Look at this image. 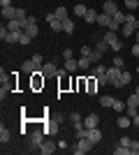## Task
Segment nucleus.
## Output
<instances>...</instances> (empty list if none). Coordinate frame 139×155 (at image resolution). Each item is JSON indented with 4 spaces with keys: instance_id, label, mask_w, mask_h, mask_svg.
Instances as JSON below:
<instances>
[{
    "instance_id": "52",
    "label": "nucleus",
    "mask_w": 139,
    "mask_h": 155,
    "mask_svg": "<svg viewBox=\"0 0 139 155\" xmlns=\"http://www.w3.org/2000/svg\"><path fill=\"white\" fill-rule=\"evenodd\" d=\"M134 42H137V44H139V30L134 32Z\"/></svg>"
},
{
    "instance_id": "34",
    "label": "nucleus",
    "mask_w": 139,
    "mask_h": 155,
    "mask_svg": "<svg viewBox=\"0 0 139 155\" xmlns=\"http://www.w3.org/2000/svg\"><path fill=\"white\" fill-rule=\"evenodd\" d=\"M95 79H98V84H100V86H107V84H111V81H109V77H107V72H104V74H98Z\"/></svg>"
},
{
    "instance_id": "25",
    "label": "nucleus",
    "mask_w": 139,
    "mask_h": 155,
    "mask_svg": "<svg viewBox=\"0 0 139 155\" xmlns=\"http://www.w3.org/2000/svg\"><path fill=\"white\" fill-rule=\"evenodd\" d=\"M93 60L88 58V56H79V70H91Z\"/></svg>"
},
{
    "instance_id": "42",
    "label": "nucleus",
    "mask_w": 139,
    "mask_h": 155,
    "mask_svg": "<svg viewBox=\"0 0 139 155\" xmlns=\"http://www.w3.org/2000/svg\"><path fill=\"white\" fill-rule=\"evenodd\" d=\"M130 153H132V155L139 153V141H134V139H132V143H130Z\"/></svg>"
},
{
    "instance_id": "17",
    "label": "nucleus",
    "mask_w": 139,
    "mask_h": 155,
    "mask_svg": "<svg viewBox=\"0 0 139 155\" xmlns=\"http://www.w3.org/2000/svg\"><path fill=\"white\" fill-rule=\"evenodd\" d=\"M111 19H114V16H109V14H104V12H100V14H98V26H102V28H109Z\"/></svg>"
},
{
    "instance_id": "21",
    "label": "nucleus",
    "mask_w": 139,
    "mask_h": 155,
    "mask_svg": "<svg viewBox=\"0 0 139 155\" xmlns=\"http://www.w3.org/2000/svg\"><path fill=\"white\" fill-rule=\"evenodd\" d=\"M9 139H12V132H9V130H7L5 125H2V127H0V143L5 146V143L9 141Z\"/></svg>"
},
{
    "instance_id": "44",
    "label": "nucleus",
    "mask_w": 139,
    "mask_h": 155,
    "mask_svg": "<svg viewBox=\"0 0 139 155\" xmlns=\"http://www.w3.org/2000/svg\"><path fill=\"white\" fill-rule=\"evenodd\" d=\"M91 53H93L91 46H81V56H88V58H91Z\"/></svg>"
},
{
    "instance_id": "35",
    "label": "nucleus",
    "mask_w": 139,
    "mask_h": 155,
    "mask_svg": "<svg viewBox=\"0 0 139 155\" xmlns=\"http://www.w3.org/2000/svg\"><path fill=\"white\" fill-rule=\"evenodd\" d=\"M114 153H116V155H132V153H130V148L121 146V143H118V148H114Z\"/></svg>"
},
{
    "instance_id": "41",
    "label": "nucleus",
    "mask_w": 139,
    "mask_h": 155,
    "mask_svg": "<svg viewBox=\"0 0 139 155\" xmlns=\"http://www.w3.org/2000/svg\"><path fill=\"white\" fill-rule=\"evenodd\" d=\"M114 21H116V23H118V26H123V23H125V14H116V16H114Z\"/></svg>"
},
{
    "instance_id": "30",
    "label": "nucleus",
    "mask_w": 139,
    "mask_h": 155,
    "mask_svg": "<svg viewBox=\"0 0 139 155\" xmlns=\"http://www.w3.org/2000/svg\"><path fill=\"white\" fill-rule=\"evenodd\" d=\"M104 72H107V67H104L102 63H98V65L91 70V74H93V77H98V74H104Z\"/></svg>"
},
{
    "instance_id": "50",
    "label": "nucleus",
    "mask_w": 139,
    "mask_h": 155,
    "mask_svg": "<svg viewBox=\"0 0 139 155\" xmlns=\"http://www.w3.org/2000/svg\"><path fill=\"white\" fill-rule=\"evenodd\" d=\"M132 125H134V127H139V114H137V116L132 118Z\"/></svg>"
},
{
    "instance_id": "4",
    "label": "nucleus",
    "mask_w": 139,
    "mask_h": 155,
    "mask_svg": "<svg viewBox=\"0 0 139 155\" xmlns=\"http://www.w3.org/2000/svg\"><path fill=\"white\" fill-rule=\"evenodd\" d=\"M60 123H63V118H51V120H49V123H44V134H56V132H58L60 130Z\"/></svg>"
},
{
    "instance_id": "37",
    "label": "nucleus",
    "mask_w": 139,
    "mask_h": 155,
    "mask_svg": "<svg viewBox=\"0 0 139 155\" xmlns=\"http://www.w3.org/2000/svg\"><path fill=\"white\" fill-rule=\"evenodd\" d=\"M91 60H93V63H95V65H98L100 60H102V53H100L98 49H93V53H91Z\"/></svg>"
},
{
    "instance_id": "45",
    "label": "nucleus",
    "mask_w": 139,
    "mask_h": 155,
    "mask_svg": "<svg viewBox=\"0 0 139 155\" xmlns=\"http://www.w3.org/2000/svg\"><path fill=\"white\" fill-rule=\"evenodd\" d=\"M109 30H114V32H118V30H121V26H118V23H116V21L111 19V23H109Z\"/></svg>"
},
{
    "instance_id": "8",
    "label": "nucleus",
    "mask_w": 139,
    "mask_h": 155,
    "mask_svg": "<svg viewBox=\"0 0 139 155\" xmlns=\"http://www.w3.org/2000/svg\"><path fill=\"white\" fill-rule=\"evenodd\" d=\"M98 88H100L98 79H95V77L91 74V77L86 79V93H88V95H98Z\"/></svg>"
},
{
    "instance_id": "53",
    "label": "nucleus",
    "mask_w": 139,
    "mask_h": 155,
    "mask_svg": "<svg viewBox=\"0 0 139 155\" xmlns=\"http://www.w3.org/2000/svg\"><path fill=\"white\" fill-rule=\"evenodd\" d=\"M134 74H139V65H137V70H134Z\"/></svg>"
},
{
    "instance_id": "48",
    "label": "nucleus",
    "mask_w": 139,
    "mask_h": 155,
    "mask_svg": "<svg viewBox=\"0 0 139 155\" xmlns=\"http://www.w3.org/2000/svg\"><path fill=\"white\" fill-rule=\"evenodd\" d=\"M44 21H49V23H51V21H56V14H53V12H49V14L44 16Z\"/></svg>"
},
{
    "instance_id": "38",
    "label": "nucleus",
    "mask_w": 139,
    "mask_h": 155,
    "mask_svg": "<svg viewBox=\"0 0 139 155\" xmlns=\"http://www.w3.org/2000/svg\"><path fill=\"white\" fill-rule=\"evenodd\" d=\"M118 143H121V146H125V148H130V143H132V139H130V137L125 134V137H121V141H118Z\"/></svg>"
},
{
    "instance_id": "6",
    "label": "nucleus",
    "mask_w": 139,
    "mask_h": 155,
    "mask_svg": "<svg viewBox=\"0 0 139 155\" xmlns=\"http://www.w3.org/2000/svg\"><path fill=\"white\" fill-rule=\"evenodd\" d=\"M102 12H104V14H109V16H116V14H118L121 9H118V5H116L114 0H104V5H102Z\"/></svg>"
},
{
    "instance_id": "28",
    "label": "nucleus",
    "mask_w": 139,
    "mask_h": 155,
    "mask_svg": "<svg viewBox=\"0 0 139 155\" xmlns=\"http://www.w3.org/2000/svg\"><path fill=\"white\" fill-rule=\"evenodd\" d=\"M111 109L116 111V114H121V111H125V109H127V104H125V102H121V100H114Z\"/></svg>"
},
{
    "instance_id": "39",
    "label": "nucleus",
    "mask_w": 139,
    "mask_h": 155,
    "mask_svg": "<svg viewBox=\"0 0 139 155\" xmlns=\"http://www.w3.org/2000/svg\"><path fill=\"white\" fill-rule=\"evenodd\" d=\"M114 65H116V67H121V70H123V67H125V60L121 58V56H114Z\"/></svg>"
},
{
    "instance_id": "47",
    "label": "nucleus",
    "mask_w": 139,
    "mask_h": 155,
    "mask_svg": "<svg viewBox=\"0 0 139 155\" xmlns=\"http://www.w3.org/2000/svg\"><path fill=\"white\" fill-rule=\"evenodd\" d=\"M125 21H127V23H137L139 19H134V14H125Z\"/></svg>"
},
{
    "instance_id": "54",
    "label": "nucleus",
    "mask_w": 139,
    "mask_h": 155,
    "mask_svg": "<svg viewBox=\"0 0 139 155\" xmlns=\"http://www.w3.org/2000/svg\"><path fill=\"white\" fill-rule=\"evenodd\" d=\"M134 93H137V95H139V86H137V88H134Z\"/></svg>"
},
{
    "instance_id": "16",
    "label": "nucleus",
    "mask_w": 139,
    "mask_h": 155,
    "mask_svg": "<svg viewBox=\"0 0 139 155\" xmlns=\"http://www.w3.org/2000/svg\"><path fill=\"white\" fill-rule=\"evenodd\" d=\"M2 19H7V21L16 19V7H14V5H9V7H2Z\"/></svg>"
},
{
    "instance_id": "46",
    "label": "nucleus",
    "mask_w": 139,
    "mask_h": 155,
    "mask_svg": "<svg viewBox=\"0 0 139 155\" xmlns=\"http://www.w3.org/2000/svg\"><path fill=\"white\" fill-rule=\"evenodd\" d=\"M33 60H35L37 67H42V56H40V53H33Z\"/></svg>"
},
{
    "instance_id": "14",
    "label": "nucleus",
    "mask_w": 139,
    "mask_h": 155,
    "mask_svg": "<svg viewBox=\"0 0 139 155\" xmlns=\"http://www.w3.org/2000/svg\"><path fill=\"white\" fill-rule=\"evenodd\" d=\"M37 70H40V67L35 65L33 58H30V60H23V74H35Z\"/></svg>"
},
{
    "instance_id": "5",
    "label": "nucleus",
    "mask_w": 139,
    "mask_h": 155,
    "mask_svg": "<svg viewBox=\"0 0 139 155\" xmlns=\"http://www.w3.org/2000/svg\"><path fill=\"white\" fill-rule=\"evenodd\" d=\"M137 30H139V21H137V23H127V21H125V23L121 26V35H123V37H132Z\"/></svg>"
},
{
    "instance_id": "36",
    "label": "nucleus",
    "mask_w": 139,
    "mask_h": 155,
    "mask_svg": "<svg viewBox=\"0 0 139 155\" xmlns=\"http://www.w3.org/2000/svg\"><path fill=\"white\" fill-rule=\"evenodd\" d=\"M123 5H125L127 9H137V7H139V0H123Z\"/></svg>"
},
{
    "instance_id": "27",
    "label": "nucleus",
    "mask_w": 139,
    "mask_h": 155,
    "mask_svg": "<svg viewBox=\"0 0 139 155\" xmlns=\"http://www.w3.org/2000/svg\"><path fill=\"white\" fill-rule=\"evenodd\" d=\"M63 32H67V35H72V32H74V21L72 19L63 21Z\"/></svg>"
},
{
    "instance_id": "31",
    "label": "nucleus",
    "mask_w": 139,
    "mask_h": 155,
    "mask_svg": "<svg viewBox=\"0 0 139 155\" xmlns=\"http://www.w3.org/2000/svg\"><path fill=\"white\" fill-rule=\"evenodd\" d=\"M86 12H88V7H86V5H81V2L74 7V14H77L79 19H84V14H86Z\"/></svg>"
},
{
    "instance_id": "33",
    "label": "nucleus",
    "mask_w": 139,
    "mask_h": 155,
    "mask_svg": "<svg viewBox=\"0 0 139 155\" xmlns=\"http://www.w3.org/2000/svg\"><path fill=\"white\" fill-rule=\"evenodd\" d=\"M49 26H51V30H53V32H60V30H63V21L56 19V21H51Z\"/></svg>"
},
{
    "instance_id": "19",
    "label": "nucleus",
    "mask_w": 139,
    "mask_h": 155,
    "mask_svg": "<svg viewBox=\"0 0 139 155\" xmlns=\"http://www.w3.org/2000/svg\"><path fill=\"white\" fill-rule=\"evenodd\" d=\"M23 32H26L28 37H37V35H40V28H37V23H28Z\"/></svg>"
},
{
    "instance_id": "23",
    "label": "nucleus",
    "mask_w": 139,
    "mask_h": 155,
    "mask_svg": "<svg viewBox=\"0 0 139 155\" xmlns=\"http://www.w3.org/2000/svg\"><path fill=\"white\" fill-rule=\"evenodd\" d=\"M95 49H98L100 53L109 51V44H107V39H104V37H98V42H95Z\"/></svg>"
},
{
    "instance_id": "49",
    "label": "nucleus",
    "mask_w": 139,
    "mask_h": 155,
    "mask_svg": "<svg viewBox=\"0 0 139 155\" xmlns=\"http://www.w3.org/2000/svg\"><path fill=\"white\" fill-rule=\"evenodd\" d=\"M132 56H137V58H139V44H137V42H134V46H132Z\"/></svg>"
},
{
    "instance_id": "10",
    "label": "nucleus",
    "mask_w": 139,
    "mask_h": 155,
    "mask_svg": "<svg viewBox=\"0 0 139 155\" xmlns=\"http://www.w3.org/2000/svg\"><path fill=\"white\" fill-rule=\"evenodd\" d=\"M132 74H134V72H127V70H123V72H121V79H118V84L114 86V88H123V86H127L130 81H132Z\"/></svg>"
},
{
    "instance_id": "3",
    "label": "nucleus",
    "mask_w": 139,
    "mask_h": 155,
    "mask_svg": "<svg viewBox=\"0 0 139 155\" xmlns=\"http://www.w3.org/2000/svg\"><path fill=\"white\" fill-rule=\"evenodd\" d=\"M91 148H93V143L88 141V139H77V146L72 148V153L74 155H84V153H88Z\"/></svg>"
},
{
    "instance_id": "13",
    "label": "nucleus",
    "mask_w": 139,
    "mask_h": 155,
    "mask_svg": "<svg viewBox=\"0 0 139 155\" xmlns=\"http://www.w3.org/2000/svg\"><path fill=\"white\" fill-rule=\"evenodd\" d=\"M116 125H118L121 130H127V127H130V125H132V118L127 116V114H121V116L116 118Z\"/></svg>"
},
{
    "instance_id": "7",
    "label": "nucleus",
    "mask_w": 139,
    "mask_h": 155,
    "mask_svg": "<svg viewBox=\"0 0 139 155\" xmlns=\"http://www.w3.org/2000/svg\"><path fill=\"white\" fill-rule=\"evenodd\" d=\"M121 67H116V65H111L109 70H107V77H109V81H111V86H116L118 84V79H121Z\"/></svg>"
},
{
    "instance_id": "20",
    "label": "nucleus",
    "mask_w": 139,
    "mask_h": 155,
    "mask_svg": "<svg viewBox=\"0 0 139 155\" xmlns=\"http://www.w3.org/2000/svg\"><path fill=\"white\" fill-rule=\"evenodd\" d=\"M74 137H77V139H88V127H86V125L74 127Z\"/></svg>"
},
{
    "instance_id": "9",
    "label": "nucleus",
    "mask_w": 139,
    "mask_h": 155,
    "mask_svg": "<svg viewBox=\"0 0 139 155\" xmlns=\"http://www.w3.org/2000/svg\"><path fill=\"white\" fill-rule=\"evenodd\" d=\"M42 74H44V77H56V74H58V65L56 63H44L42 65Z\"/></svg>"
},
{
    "instance_id": "43",
    "label": "nucleus",
    "mask_w": 139,
    "mask_h": 155,
    "mask_svg": "<svg viewBox=\"0 0 139 155\" xmlns=\"http://www.w3.org/2000/svg\"><path fill=\"white\" fill-rule=\"evenodd\" d=\"M30 42H33V37H28L26 32H23V35H21V42H19V44H23V46H26V44H30Z\"/></svg>"
},
{
    "instance_id": "32",
    "label": "nucleus",
    "mask_w": 139,
    "mask_h": 155,
    "mask_svg": "<svg viewBox=\"0 0 139 155\" xmlns=\"http://www.w3.org/2000/svg\"><path fill=\"white\" fill-rule=\"evenodd\" d=\"M100 104H102V107H111V104H114V97L111 95H102V97H100Z\"/></svg>"
},
{
    "instance_id": "12",
    "label": "nucleus",
    "mask_w": 139,
    "mask_h": 155,
    "mask_svg": "<svg viewBox=\"0 0 139 155\" xmlns=\"http://www.w3.org/2000/svg\"><path fill=\"white\" fill-rule=\"evenodd\" d=\"M84 125H86L88 130L98 127V125H100V116H98V114H88V116L84 118Z\"/></svg>"
},
{
    "instance_id": "11",
    "label": "nucleus",
    "mask_w": 139,
    "mask_h": 155,
    "mask_svg": "<svg viewBox=\"0 0 139 155\" xmlns=\"http://www.w3.org/2000/svg\"><path fill=\"white\" fill-rule=\"evenodd\" d=\"M88 141H91L93 146H98V143L102 141V130H98V127L88 130Z\"/></svg>"
},
{
    "instance_id": "2",
    "label": "nucleus",
    "mask_w": 139,
    "mask_h": 155,
    "mask_svg": "<svg viewBox=\"0 0 139 155\" xmlns=\"http://www.w3.org/2000/svg\"><path fill=\"white\" fill-rule=\"evenodd\" d=\"M44 130H33L30 132V148H35V150H40L42 148V143H44Z\"/></svg>"
},
{
    "instance_id": "51",
    "label": "nucleus",
    "mask_w": 139,
    "mask_h": 155,
    "mask_svg": "<svg viewBox=\"0 0 139 155\" xmlns=\"http://www.w3.org/2000/svg\"><path fill=\"white\" fill-rule=\"evenodd\" d=\"M0 5H2V7H9V5H12V0H0Z\"/></svg>"
},
{
    "instance_id": "15",
    "label": "nucleus",
    "mask_w": 139,
    "mask_h": 155,
    "mask_svg": "<svg viewBox=\"0 0 139 155\" xmlns=\"http://www.w3.org/2000/svg\"><path fill=\"white\" fill-rule=\"evenodd\" d=\"M7 30H12V32H21V30H23V21H19V19L7 21Z\"/></svg>"
},
{
    "instance_id": "40",
    "label": "nucleus",
    "mask_w": 139,
    "mask_h": 155,
    "mask_svg": "<svg viewBox=\"0 0 139 155\" xmlns=\"http://www.w3.org/2000/svg\"><path fill=\"white\" fill-rule=\"evenodd\" d=\"M70 58H74V51L72 49H63V60H70Z\"/></svg>"
},
{
    "instance_id": "1",
    "label": "nucleus",
    "mask_w": 139,
    "mask_h": 155,
    "mask_svg": "<svg viewBox=\"0 0 139 155\" xmlns=\"http://www.w3.org/2000/svg\"><path fill=\"white\" fill-rule=\"evenodd\" d=\"M102 37L107 39V44H109V49H111L114 53H118L121 49H123V42H121V37H118V32H114V30H107Z\"/></svg>"
},
{
    "instance_id": "22",
    "label": "nucleus",
    "mask_w": 139,
    "mask_h": 155,
    "mask_svg": "<svg viewBox=\"0 0 139 155\" xmlns=\"http://www.w3.org/2000/svg\"><path fill=\"white\" fill-rule=\"evenodd\" d=\"M84 21H86V23H98V12H95V9H88V12L84 14Z\"/></svg>"
},
{
    "instance_id": "24",
    "label": "nucleus",
    "mask_w": 139,
    "mask_h": 155,
    "mask_svg": "<svg viewBox=\"0 0 139 155\" xmlns=\"http://www.w3.org/2000/svg\"><path fill=\"white\" fill-rule=\"evenodd\" d=\"M65 70L67 72H79V60H74V58L65 60Z\"/></svg>"
},
{
    "instance_id": "26",
    "label": "nucleus",
    "mask_w": 139,
    "mask_h": 155,
    "mask_svg": "<svg viewBox=\"0 0 139 155\" xmlns=\"http://www.w3.org/2000/svg\"><path fill=\"white\" fill-rule=\"evenodd\" d=\"M70 123H72L74 127H79V125H84V118H81L77 111H72V114H70Z\"/></svg>"
},
{
    "instance_id": "29",
    "label": "nucleus",
    "mask_w": 139,
    "mask_h": 155,
    "mask_svg": "<svg viewBox=\"0 0 139 155\" xmlns=\"http://www.w3.org/2000/svg\"><path fill=\"white\" fill-rule=\"evenodd\" d=\"M53 14H56V19L65 21V19H67V7H63V5H60V7H58V9H56Z\"/></svg>"
},
{
    "instance_id": "18",
    "label": "nucleus",
    "mask_w": 139,
    "mask_h": 155,
    "mask_svg": "<svg viewBox=\"0 0 139 155\" xmlns=\"http://www.w3.org/2000/svg\"><path fill=\"white\" fill-rule=\"evenodd\" d=\"M40 153H42V155L56 153V143H53V141H44V143H42V148H40Z\"/></svg>"
}]
</instances>
